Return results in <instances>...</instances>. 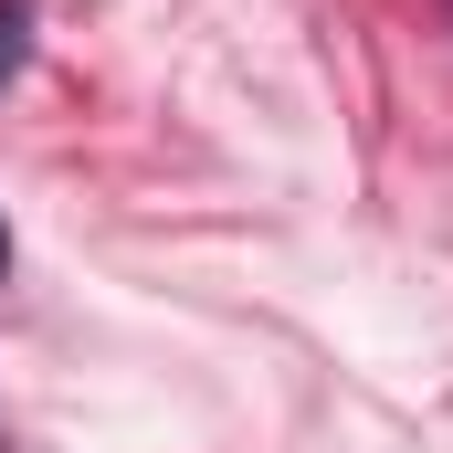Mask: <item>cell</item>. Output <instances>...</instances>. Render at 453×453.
I'll return each mask as SVG.
<instances>
[{
    "instance_id": "1",
    "label": "cell",
    "mask_w": 453,
    "mask_h": 453,
    "mask_svg": "<svg viewBox=\"0 0 453 453\" xmlns=\"http://www.w3.org/2000/svg\"><path fill=\"white\" fill-rule=\"evenodd\" d=\"M21 64H32V0H0V96L21 85Z\"/></svg>"
},
{
    "instance_id": "2",
    "label": "cell",
    "mask_w": 453,
    "mask_h": 453,
    "mask_svg": "<svg viewBox=\"0 0 453 453\" xmlns=\"http://www.w3.org/2000/svg\"><path fill=\"white\" fill-rule=\"evenodd\" d=\"M0 274H11V222H0Z\"/></svg>"
}]
</instances>
